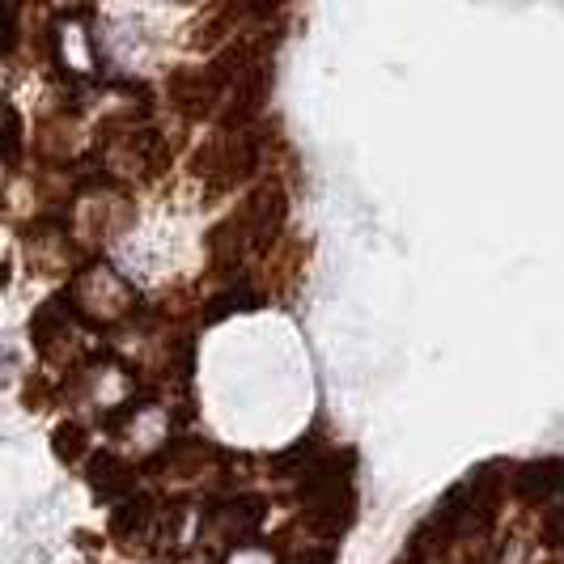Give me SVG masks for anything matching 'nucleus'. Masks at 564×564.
Returning a JSON list of instances; mask_svg holds the SVG:
<instances>
[{
  "label": "nucleus",
  "mask_w": 564,
  "mask_h": 564,
  "mask_svg": "<svg viewBox=\"0 0 564 564\" xmlns=\"http://www.w3.org/2000/svg\"><path fill=\"white\" fill-rule=\"evenodd\" d=\"M284 221V192L276 183H263L229 221L208 234V247H213V259L217 263H238L242 251L251 247H268V238L281 229Z\"/></svg>",
  "instance_id": "obj_2"
},
{
  "label": "nucleus",
  "mask_w": 564,
  "mask_h": 564,
  "mask_svg": "<svg viewBox=\"0 0 564 564\" xmlns=\"http://www.w3.org/2000/svg\"><path fill=\"white\" fill-rule=\"evenodd\" d=\"M149 518H153V501L149 497H132V501H123L111 513V535L137 543L144 535V527H149Z\"/></svg>",
  "instance_id": "obj_4"
},
{
  "label": "nucleus",
  "mask_w": 564,
  "mask_h": 564,
  "mask_svg": "<svg viewBox=\"0 0 564 564\" xmlns=\"http://www.w3.org/2000/svg\"><path fill=\"white\" fill-rule=\"evenodd\" d=\"M4 119H9V137H4V162H9V166H18V158H22V115H18V107H4Z\"/></svg>",
  "instance_id": "obj_7"
},
{
  "label": "nucleus",
  "mask_w": 564,
  "mask_h": 564,
  "mask_svg": "<svg viewBox=\"0 0 564 564\" xmlns=\"http://www.w3.org/2000/svg\"><path fill=\"white\" fill-rule=\"evenodd\" d=\"M89 488H94L102 501H115V497H123V492L132 488V467H128L123 458H115V454H98V458L89 463Z\"/></svg>",
  "instance_id": "obj_3"
},
{
  "label": "nucleus",
  "mask_w": 564,
  "mask_h": 564,
  "mask_svg": "<svg viewBox=\"0 0 564 564\" xmlns=\"http://www.w3.org/2000/svg\"><path fill=\"white\" fill-rule=\"evenodd\" d=\"M543 543H552V547H564V506L552 509V513L543 518Z\"/></svg>",
  "instance_id": "obj_8"
},
{
  "label": "nucleus",
  "mask_w": 564,
  "mask_h": 564,
  "mask_svg": "<svg viewBox=\"0 0 564 564\" xmlns=\"http://www.w3.org/2000/svg\"><path fill=\"white\" fill-rule=\"evenodd\" d=\"M352 454H327L314 458L302 471V506H306V522L323 535H344V527L352 522Z\"/></svg>",
  "instance_id": "obj_1"
},
{
  "label": "nucleus",
  "mask_w": 564,
  "mask_h": 564,
  "mask_svg": "<svg viewBox=\"0 0 564 564\" xmlns=\"http://www.w3.org/2000/svg\"><path fill=\"white\" fill-rule=\"evenodd\" d=\"M52 442H56V458H59V463H77V458L85 454V429L77 421L59 424Z\"/></svg>",
  "instance_id": "obj_5"
},
{
  "label": "nucleus",
  "mask_w": 564,
  "mask_h": 564,
  "mask_svg": "<svg viewBox=\"0 0 564 564\" xmlns=\"http://www.w3.org/2000/svg\"><path fill=\"white\" fill-rule=\"evenodd\" d=\"M254 306H259V297H254V293H247V289H234V293H226V297H217V302H213V311L204 314V323H221L226 314L254 311Z\"/></svg>",
  "instance_id": "obj_6"
}]
</instances>
